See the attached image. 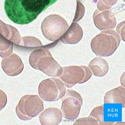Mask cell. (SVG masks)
<instances>
[{
	"mask_svg": "<svg viewBox=\"0 0 125 125\" xmlns=\"http://www.w3.org/2000/svg\"><path fill=\"white\" fill-rule=\"evenodd\" d=\"M13 43L0 33V56L6 57L11 54L13 51Z\"/></svg>",
	"mask_w": 125,
	"mask_h": 125,
	"instance_id": "obj_16",
	"label": "cell"
},
{
	"mask_svg": "<svg viewBox=\"0 0 125 125\" xmlns=\"http://www.w3.org/2000/svg\"><path fill=\"white\" fill-rule=\"evenodd\" d=\"M1 66L5 73L11 76L18 75L21 73L24 69V64L21 59L15 53L4 58Z\"/></svg>",
	"mask_w": 125,
	"mask_h": 125,
	"instance_id": "obj_10",
	"label": "cell"
},
{
	"mask_svg": "<svg viewBox=\"0 0 125 125\" xmlns=\"http://www.w3.org/2000/svg\"><path fill=\"white\" fill-rule=\"evenodd\" d=\"M57 0H5L7 15L17 24H25L33 22L39 14Z\"/></svg>",
	"mask_w": 125,
	"mask_h": 125,
	"instance_id": "obj_1",
	"label": "cell"
},
{
	"mask_svg": "<svg viewBox=\"0 0 125 125\" xmlns=\"http://www.w3.org/2000/svg\"><path fill=\"white\" fill-rule=\"evenodd\" d=\"M29 62L33 69L41 70L49 76L59 77L62 73V68L47 49L33 51L30 55Z\"/></svg>",
	"mask_w": 125,
	"mask_h": 125,
	"instance_id": "obj_3",
	"label": "cell"
},
{
	"mask_svg": "<svg viewBox=\"0 0 125 125\" xmlns=\"http://www.w3.org/2000/svg\"><path fill=\"white\" fill-rule=\"evenodd\" d=\"M66 90L63 83L60 79L51 78L43 80L39 84V94L42 100L53 102L62 99Z\"/></svg>",
	"mask_w": 125,
	"mask_h": 125,
	"instance_id": "obj_6",
	"label": "cell"
},
{
	"mask_svg": "<svg viewBox=\"0 0 125 125\" xmlns=\"http://www.w3.org/2000/svg\"><path fill=\"white\" fill-rule=\"evenodd\" d=\"M88 66L94 75L99 77L104 76L109 71L108 62L101 57H96L93 59Z\"/></svg>",
	"mask_w": 125,
	"mask_h": 125,
	"instance_id": "obj_14",
	"label": "cell"
},
{
	"mask_svg": "<svg viewBox=\"0 0 125 125\" xmlns=\"http://www.w3.org/2000/svg\"><path fill=\"white\" fill-rule=\"evenodd\" d=\"M104 104H121L122 108L125 107V89L119 86L107 92L104 98Z\"/></svg>",
	"mask_w": 125,
	"mask_h": 125,
	"instance_id": "obj_13",
	"label": "cell"
},
{
	"mask_svg": "<svg viewBox=\"0 0 125 125\" xmlns=\"http://www.w3.org/2000/svg\"><path fill=\"white\" fill-rule=\"evenodd\" d=\"M62 100L61 110L65 119L72 120L79 116L83 100L80 94L72 90H67Z\"/></svg>",
	"mask_w": 125,
	"mask_h": 125,
	"instance_id": "obj_8",
	"label": "cell"
},
{
	"mask_svg": "<svg viewBox=\"0 0 125 125\" xmlns=\"http://www.w3.org/2000/svg\"><path fill=\"white\" fill-rule=\"evenodd\" d=\"M43 109V102L38 96L26 95L20 100L16 113L21 120L27 121L38 115Z\"/></svg>",
	"mask_w": 125,
	"mask_h": 125,
	"instance_id": "obj_4",
	"label": "cell"
},
{
	"mask_svg": "<svg viewBox=\"0 0 125 125\" xmlns=\"http://www.w3.org/2000/svg\"><path fill=\"white\" fill-rule=\"evenodd\" d=\"M85 11L84 7L82 3L77 2L76 12L73 22H76L81 20L84 15Z\"/></svg>",
	"mask_w": 125,
	"mask_h": 125,
	"instance_id": "obj_21",
	"label": "cell"
},
{
	"mask_svg": "<svg viewBox=\"0 0 125 125\" xmlns=\"http://www.w3.org/2000/svg\"><path fill=\"white\" fill-rule=\"evenodd\" d=\"M90 116L99 122V125H112L115 123V122H104V105L94 108Z\"/></svg>",
	"mask_w": 125,
	"mask_h": 125,
	"instance_id": "obj_17",
	"label": "cell"
},
{
	"mask_svg": "<svg viewBox=\"0 0 125 125\" xmlns=\"http://www.w3.org/2000/svg\"><path fill=\"white\" fill-rule=\"evenodd\" d=\"M69 27L66 21L62 17L53 14L45 18L42 22L41 30L45 38L54 41L60 39Z\"/></svg>",
	"mask_w": 125,
	"mask_h": 125,
	"instance_id": "obj_5",
	"label": "cell"
},
{
	"mask_svg": "<svg viewBox=\"0 0 125 125\" xmlns=\"http://www.w3.org/2000/svg\"><path fill=\"white\" fill-rule=\"evenodd\" d=\"M92 75V71L88 67L71 66L62 67L59 77L67 87L71 88L77 83L86 82Z\"/></svg>",
	"mask_w": 125,
	"mask_h": 125,
	"instance_id": "obj_7",
	"label": "cell"
},
{
	"mask_svg": "<svg viewBox=\"0 0 125 125\" xmlns=\"http://www.w3.org/2000/svg\"><path fill=\"white\" fill-rule=\"evenodd\" d=\"M23 45L27 46L36 47L42 45L41 41L36 38L31 36L25 37L21 39Z\"/></svg>",
	"mask_w": 125,
	"mask_h": 125,
	"instance_id": "obj_18",
	"label": "cell"
},
{
	"mask_svg": "<svg viewBox=\"0 0 125 125\" xmlns=\"http://www.w3.org/2000/svg\"><path fill=\"white\" fill-rule=\"evenodd\" d=\"M83 34V31L80 26L76 22H73L60 40L64 43L75 44L81 41Z\"/></svg>",
	"mask_w": 125,
	"mask_h": 125,
	"instance_id": "obj_11",
	"label": "cell"
},
{
	"mask_svg": "<svg viewBox=\"0 0 125 125\" xmlns=\"http://www.w3.org/2000/svg\"><path fill=\"white\" fill-rule=\"evenodd\" d=\"M118 0H99L97 4L98 10L100 11L109 9L116 4Z\"/></svg>",
	"mask_w": 125,
	"mask_h": 125,
	"instance_id": "obj_19",
	"label": "cell"
},
{
	"mask_svg": "<svg viewBox=\"0 0 125 125\" xmlns=\"http://www.w3.org/2000/svg\"><path fill=\"white\" fill-rule=\"evenodd\" d=\"M94 23L100 31L115 28L117 24L114 14L111 9L100 11L97 9L93 16Z\"/></svg>",
	"mask_w": 125,
	"mask_h": 125,
	"instance_id": "obj_9",
	"label": "cell"
},
{
	"mask_svg": "<svg viewBox=\"0 0 125 125\" xmlns=\"http://www.w3.org/2000/svg\"><path fill=\"white\" fill-rule=\"evenodd\" d=\"M120 41V36L114 30H105L92 39L91 48L93 52L98 56H110L115 52Z\"/></svg>",
	"mask_w": 125,
	"mask_h": 125,
	"instance_id": "obj_2",
	"label": "cell"
},
{
	"mask_svg": "<svg viewBox=\"0 0 125 125\" xmlns=\"http://www.w3.org/2000/svg\"><path fill=\"white\" fill-rule=\"evenodd\" d=\"M7 101V96L6 94L2 90H0V111L5 107Z\"/></svg>",
	"mask_w": 125,
	"mask_h": 125,
	"instance_id": "obj_22",
	"label": "cell"
},
{
	"mask_svg": "<svg viewBox=\"0 0 125 125\" xmlns=\"http://www.w3.org/2000/svg\"><path fill=\"white\" fill-rule=\"evenodd\" d=\"M62 112L55 108L45 109L40 115V121L42 125H57L62 120Z\"/></svg>",
	"mask_w": 125,
	"mask_h": 125,
	"instance_id": "obj_12",
	"label": "cell"
},
{
	"mask_svg": "<svg viewBox=\"0 0 125 125\" xmlns=\"http://www.w3.org/2000/svg\"><path fill=\"white\" fill-rule=\"evenodd\" d=\"M0 33L13 43L19 44L21 42V36L15 28L5 24L0 20Z\"/></svg>",
	"mask_w": 125,
	"mask_h": 125,
	"instance_id": "obj_15",
	"label": "cell"
},
{
	"mask_svg": "<svg viewBox=\"0 0 125 125\" xmlns=\"http://www.w3.org/2000/svg\"><path fill=\"white\" fill-rule=\"evenodd\" d=\"M73 125H99V122L94 118L89 117L80 118L75 122Z\"/></svg>",
	"mask_w": 125,
	"mask_h": 125,
	"instance_id": "obj_20",
	"label": "cell"
}]
</instances>
